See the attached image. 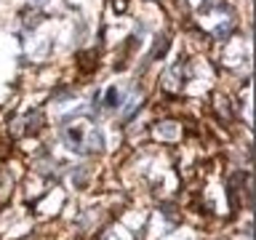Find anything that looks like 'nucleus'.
Instances as JSON below:
<instances>
[{
    "instance_id": "f257e3e1",
    "label": "nucleus",
    "mask_w": 256,
    "mask_h": 240,
    "mask_svg": "<svg viewBox=\"0 0 256 240\" xmlns=\"http://www.w3.org/2000/svg\"><path fill=\"white\" fill-rule=\"evenodd\" d=\"M88 134H94V128H88L86 123L70 126V128H67V142H70L78 152H83V150H86V136H88Z\"/></svg>"
}]
</instances>
